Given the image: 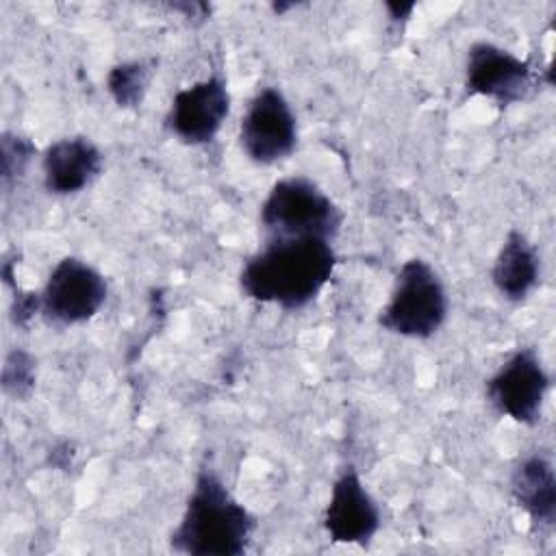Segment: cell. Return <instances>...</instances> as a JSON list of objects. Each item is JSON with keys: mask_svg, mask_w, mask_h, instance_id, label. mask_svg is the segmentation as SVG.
<instances>
[{"mask_svg": "<svg viewBox=\"0 0 556 556\" xmlns=\"http://www.w3.org/2000/svg\"><path fill=\"white\" fill-rule=\"evenodd\" d=\"M150 76H152V63L148 61L117 63L111 67L106 76V89L111 98L117 102V106L132 109L141 104L148 91Z\"/></svg>", "mask_w": 556, "mask_h": 556, "instance_id": "5bb4252c", "label": "cell"}, {"mask_svg": "<svg viewBox=\"0 0 556 556\" xmlns=\"http://www.w3.org/2000/svg\"><path fill=\"white\" fill-rule=\"evenodd\" d=\"M106 291V280L93 265L65 256L52 267L39 293L41 313L56 326H76L89 321L104 306Z\"/></svg>", "mask_w": 556, "mask_h": 556, "instance_id": "5b68a950", "label": "cell"}, {"mask_svg": "<svg viewBox=\"0 0 556 556\" xmlns=\"http://www.w3.org/2000/svg\"><path fill=\"white\" fill-rule=\"evenodd\" d=\"M447 317V291L434 267L424 258H408L391 289L387 306L380 311V326L387 332L428 339Z\"/></svg>", "mask_w": 556, "mask_h": 556, "instance_id": "277c9868", "label": "cell"}, {"mask_svg": "<svg viewBox=\"0 0 556 556\" xmlns=\"http://www.w3.org/2000/svg\"><path fill=\"white\" fill-rule=\"evenodd\" d=\"M549 376L536 350L519 348L486 380L491 404L506 417L532 426L541 419Z\"/></svg>", "mask_w": 556, "mask_h": 556, "instance_id": "52a82bcc", "label": "cell"}, {"mask_svg": "<svg viewBox=\"0 0 556 556\" xmlns=\"http://www.w3.org/2000/svg\"><path fill=\"white\" fill-rule=\"evenodd\" d=\"M510 493L534 526H552L556 519V473L543 454L526 456L510 476Z\"/></svg>", "mask_w": 556, "mask_h": 556, "instance_id": "7c38bea8", "label": "cell"}, {"mask_svg": "<svg viewBox=\"0 0 556 556\" xmlns=\"http://www.w3.org/2000/svg\"><path fill=\"white\" fill-rule=\"evenodd\" d=\"M491 278L495 289L510 302L526 300L541 278V258L521 230H510L495 256Z\"/></svg>", "mask_w": 556, "mask_h": 556, "instance_id": "4fadbf2b", "label": "cell"}, {"mask_svg": "<svg viewBox=\"0 0 556 556\" xmlns=\"http://www.w3.org/2000/svg\"><path fill=\"white\" fill-rule=\"evenodd\" d=\"M254 528L256 519L219 476L213 469H202L169 536V545L191 556H241L252 541Z\"/></svg>", "mask_w": 556, "mask_h": 556, "instance_id": "7a4b0ae2", "label": "cell"}, {"mask_svg": "<svg viewBox=\"0 0 556 556\" xmlns=\"http://www.w3.org/2000/svg\"><path fill=\"white\" fill-rule=\"evenodd\" d=\"M239 143L248 159L258 165H274L293 152L298 122L278 87H263L250 100L239 124Z\"/></svg>", "mask_w": 556, "mask_h": 556, "instance_id": "8992f818", "label": "cell"}, {"mask_svg": "<svg viewBox=\"0 0 556 556\" xmlns=\"http://www.w3.org/2000/svg\"><path fill=\"white\" fill-rule=\"evenodd\" d=\"M465 83L471 93L495 100L497 104H513L530 91L532 70L528 61L506 48L478 41L467 52Z\"/></svg>", "mask_w": 556, "mask_h": 556, "instance_id": "30bf717a", "label": "cell"}, {"mask_svg": "<svg viewBox=\"0 0 556 556\" xmlns=\"http://www.w3.org/2000/svg\"><path fill=\"white\" fill-rule=\"evenodd\" d=\"M337 265L332 243L315 237L269 239L239 274L241 291L261 304L298 311L328 285Z\"/></svg>", "mask_w": 556, "mask_h": 556, "instance_id": "6da1fadb", "label": "cell"}, {"mask_svg": "<svg viewBox=\"0 0 556 556\" xmlns=\"http://www.w3.org/2000/svg\"><path fill=\"white\" fill-rule=\"evenodd\" d=\"M2 187L9 189L11 182L24 172L30 156L35 154V146L22 135H2Z\"/></svg>", "mask_w": 556, "mask_h": 556, "instance_id": "2e32d148", "label": "cell"}, {"mask_svg": "<svg viewBox=\"0 0 556 556\" xmlns=\"http://www.w3.org/2000/svg\"><path fill=\"white\" fill-rule=\"evenodd\" d=\"M35 380H37V367H35V358L22 350L15 348L2 367V387L4 393L17 400H24L30 395V391L35 389Z\"/></svg>", "mask_w": 556, "mask_h": 556, "instance_id": "9a60e30c", "label": "cell"}, {"mask_svg": "<svg viewBox=\"0 0 556 556\" xmlns=\"http://www.w3.org/2000/svg\"><path fill=\"white\" fill-rule=\"evenodd\" d=\"M230 111V96L219 76L202 78L176 91L167 126L185 143L200 146L215 139Z\"/></svg>", "mask_w": 556, "mask_h": 556, "instance_id": "9c48e42d", "label": "cell"}, {"mask_svg": "<svg viewBox=\"0 0 556 556\" xmlns=\"http://www.w3.org/2000/svg\"><path fill=\"white\" fill-rule=\"evenodd\" d=\"M332 543L369 545L380 528V508L354 467H345L330 489L321 517Z\"/></svg>", "mask_w": 556, "mask_h": 556, "instance_id": "ba28073f", "label": "cell"}, {"mask_svg": "<svg viewBox=\"0 0 556 556\" xmlns=\"http://www.w3.org/2000/svg\"><path fill=\"white\" fill-rule=\"evenodd\" d=\"M43 185L50 193L72 195L83 191L102 169V152L89 137H63L41 156Z\"/></svg>", "mask_w": 556, "mask_h": 556, "instance_id": "8fae6325", "label": "cell"}, {"mask_svg": "<svg viewBox=\"0 0 556 556\" xmlns=\"http://www.w3.org/2000/svg\"><path fill=\"white\" fill-rule=\"evenodd\" d=\"M343 213L334 200L304 176L278 180L261 204V226L269 239L315 237L332 241Z\"/></svg>", "mask_w": 556, "mask_h": 556, "instance_id": "3957f363", "label": "cell"}]
</instances>
